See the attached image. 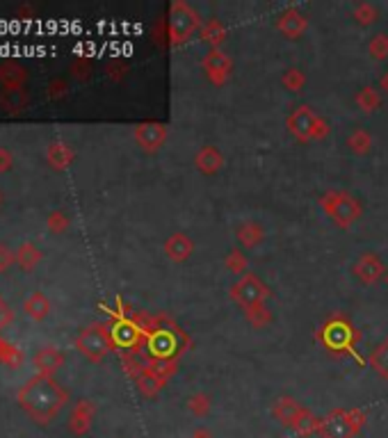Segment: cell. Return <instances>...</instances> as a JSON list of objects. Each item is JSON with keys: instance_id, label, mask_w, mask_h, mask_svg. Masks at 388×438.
I'll list each match as a JSON object with an SVG mask.
<instances>
[{"instance_id": "277c9868", "label": "cell", "mask_w": 388, "mask_h": 438, "mask_svg": "<svg viewBox=\"0 0 388 438\" xmlns=\"http://www.w3.org/2000/svg\"><path fill=\"white\" fill-rule=\"evenodd\" d=\"M275 413H277V418H279L283 425H292V427H295L297 418L301 415L299 409H297V404H292V402H288V400L279 402L277 407H275Z\"/></svg>"}, {"instance_id": "6da1fadb", "label": "cell", "mask_w": 388, "mask_h": 438, "mask_svg": "<svg viewBox=\"0 0 388 438\" xmlns=\"http://www.w3.org/2000/svg\"><path fill=\"white\" fill-rule=\"evenodd\" d=\"M65 393H62L53 381L46 377H39L35 381H30L28 386L21 390L18 402L33 418L39 422L50 420L60 411V407L65 404Z\"/></svg>"}, {"instance_id": "5b68a950", "label": "cell", "mask_w": 388, "mask_h": 438, "mask_svg": "<svg viewBox=\"0 0 388 438\" xmlns=\"http://www.w3.org/2000/svg\"><path fill=\"white\" fill-rule=\"evenodd\" d=\"M7 319H9V311H7V308H5L3 304H0V327H3V324L7 322Z\"/></svg>"}, {"instance_id": "3957f363", "label": "cell", "mask_w": 388, "mask_h": 438, "mask_svg": "<svg viewBox=\"0 0 388 438\" xmlns=\"http://www.w3.org/2000/svg\"><path fill=\"white\" fill-rule=\"evenodd\" d=\"M80 349L82 351H87V354L92 356V358H99L103 351H106V340L101 338V334L99 331H87L85 336H82V340H80Z\"/></svg>"}, {"instance_id": "7a4b0ae2", "label": "cell", "mask_w": 388, "mask_h": 438, "mask_svg": "<svg viewBox=\"0 0 388 438\" xmlns=\"http://www.w3.org/2000/svg\"><path fill=\"white\" fill-rule=\"evenodd\" d=\"M324 438H350L352 436V420H343V415H333L322 425Z\"/></svg>"}]
</instances>
